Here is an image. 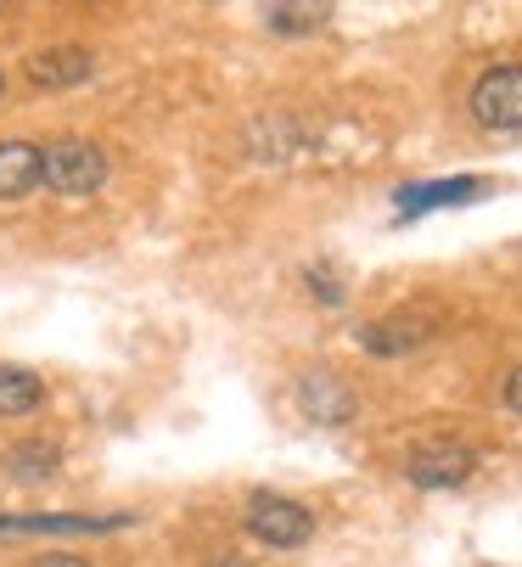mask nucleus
I'll return each mask as SVG.
<instances>
[{
  "mask_svg": "<svg viewBox=\"0 0 522 567\" xmlns=\"http://www.w3.org/2000/svg\"><path fill=\"white\" fill-rule=\"evenodd\" d=\"M108 181V152L96 141H79V135H57L45 141V186L62 197H91Z\"/></svg>",
  "mask_w": 522,
  "mask_h": 567,
  "instance_id": "1",
  "label": "nucleus"
},
{
  "mask_svg": "<svg viewBox=\"0 0 522 567\" xmlns=\"http://www.w3.org/2000/svg\"><path fill=\"white\" fill-rule=\"evenodd\" d=\"M247 534L265 539L270 550H298L315 534V512L287 501V495H253L247 501Z\"/></svg>",
  "mask_w": 522,
  "mask_h": 567,
  "instance_id": "2",
  "label": "nucleus"
},
{
  "mask_svg": "<svg viewBox=\"0 0 522 567\" xmlns=\"http://www.w3.org/2000/svg\"><path fill=\"white\" fill-rule=\"evenodd\" d=\"M472 118L494 135L522 130V68H489L472 85Z\"/></svg>",
  "mask_w": 522,
  "mask_h": 567,
  "instance_id": "3",
  "label": "nucleus"
},
{
  "mask_svg": "<svg viewBox=\"0 0 522 567\" xmlns=\"http://www.w3.org/2000/svg\"><path fill=\"white\" fill-rule=\"evenodd\" d=\"M141 517L135 512H12L0 517V534L7 539H29V534H119V528H135Z\"/></svg>",
  "mask_w": 522,
  "mask_h": 567,
  "instance_id": "4",
  "label": "nucleus"
},
{
  "mask_svg": "<svg viewBox=\"0 0 522 567\" xmlns=\"http://www.w3.org/2000/svg\"><path fill=\"white\" fill-rule=\"evenodd\" d=\"M472 472H478V455L467 444H421L405 461V477L416 489H461Z\"/></svg>",
  "mask_w": 522,
  "mask_h": 567,
  "instance_id": "5",
  "label": "nucleus"
},
{
  "mask_svg": "<svg viewBox=\"0 0 522 567\" xmlns=\"http://www.w3.org/2000/svg\"><path fill=\"white\" fill-rule=\"evenodd\" d=\"M298 411L315 427H342L355 416V393H348V382L331 377V371H309V377H298Z\"/></svg>",
  "mask_w": 522,
  "mask_h": 567,
  "instance_id": "6",
  "label": "nucleus"
},
{
  "mask_svg": "<svg viewBox=\"0 0 522 567\" xmlns=\"http://www.w3.org/2000/svg\"><path fill=\"white\" fill-rule=\"evenodd\" d=\"M432 327H439L432 315H388V320H371V327H360L355 338H360V349H366V354L393 360V354L421 349V343L432 338Z\"/></svg>",
  "mask_w": 522,
  "mask_h": 567,
  "instance_id": "7",
  "label": "nucleus"
},
{
  "mask_svg": "<svg viewBox=\"0 0 522 567\" xmlns=\"http://www.w3.org/2000/svg\"><path fill=\"white\" fill-rule=\"evenodd\" d=\"M483 197V181L478 175H450V181H421V186H399L393 203H399V219H416V214H432V208H461Z\"/></svg>",
  "mask_w": 522,
  "mask_h": 567,
  "instance_id": "8",
  "label": "nucleus"
},
{
  "mask_svg": "<svg viewBox=\"0 0 522 567\" xmlns=\"http://www.w3.org/2000/svg\"><path fill=\"white\" fill-rule=\"evenodd\" d=\"M96 73V56L84 45H45L29 56V79L40 91H68V85H84Z\"/></svg>",
  "mask_w": 522,
  "mask_h": 567,
  "instance_id": "9",
  "label": "nucleus"
},
{
  "mask_svg": "<svg viewBox=\"0 0 522 567\" xmlns=\"http://www.w3.org/2000/svg\"><path fill=\"white\" fill-rule=\"evenodd\" d=\"M45 186V146L34 141H0V203H18Z\"/></svg>",
  "mask_w": 522,
  "mask_h": 567,
  "instance_id": "10",
  "label": "nucleus"
},
{
  "mask_svg": "<svg viewBox=\"0 0 522 567\" xmlns=\"http://www.w3.org/2000/svg\"><path fill=\"white\" fill-rule=\"evenodd\" d=\"M45 404V382L29 365H0V416H29Z\"/></svg>",
  "mask_w": 522,
  "mask_h": 567,
  "instance_id": "11",
  "label": "nucleus"
},
{
  "mask_svg": "<svg viewBox=\"0 0 522 567\" xmlns=\"http://www.w3.org/2000/svg\"><path fill=\"white\" fill-rule=\"evenodd\" d=\"M57 466H62V455H57V444H45V439H29V444H12V450H7V472H12L18 483L57 477Z\"/></svg>",
  "mask_w": 522,
  "mask_h": 567,
  "instance_id": "12",
  "label": "nucleus"
},
{
  "mask_svg": "<svg viewBox=\"0 0 522 567\" xmlns=\"http://www.w3.org/2000/svg\"><path fill=\"white\" fill-rule=\"evenodd\" d=\"M265 23H270L276 34H309V29L326 23V12H320V7H270Z\"/></svg>",
  "mask_w": 522,
  "mask_h": 567,
  "instance_id": "13",
  "label": "nucleus"
},
{
  "mask_svg": "<svg viewBox=\"0 0 522 567\" xmlns=\"http://www.w3.org/2000/svg\"><path fill=\"white\" fill-rule=\"evenodd\" d=\"M304 287H309V298H320V303H331V309L348 298V287H342L337 265H309V270H304Z\"/></svg>",
  "mask_w": 522,
  "mask_h": 567,
  "instance_id": "14",
  "label": "nucleus"
},
{
  "mask_svg": "<svg viewBox=\"0 0 522 567\" xmlns=\"http://www.w3.org/2000/svg\"><path fill=\"white\" fill-rule=\"evenodd\" d=\"M505 404H511V411L522 416V365H516V371L505 377Z\"/></svg>",
  "mask_w": 522,
  "mask_h": 567,
  "instance_id": "15",
  "label": "nucleus"
},
{
  "mask_svg": "<svg viewBox=\"0 0 522 567\" xmlns=\"http://www.w3.org/2000/svg\"><path fill=\"white\" fill-rule=\"evenodd\" d=\"M34 567H96V561H84V556H73V550H62V556H40Z\"/></svg>",
  "mask_w": 522,
  "mask_h": 567,
  "instance_id": "16",
  "label": "nucleus"
},
{
  "mask_svg": "<svg viewBox=\"0 0 522 567\" xmlns=\"http://www.w3.org/2000/svg\"><path fill=\"white\" fill-rule=\"evenodd\" d=\"M208 567H247V561H242V556H214Z\"/></svg>",
  "mask_w": 522,
  "mask_h": 567,
  "instance_id": "17",
  "label": "nucleus"
},
{
  "mask_svg": "<svg viewBox=\"0 0 522 567\" xmlns=\"http://www.w3.org/2000/svg\"><path fill=\"white\" fill-rule=\"evenodd\" d=\"M0 96H7V73H0Z\"/></svg>",
  "mask_w": 522,
  "mask_h": 567,
  "instance_id": "18",
  "label": "nucleus"
}]
</instances>
